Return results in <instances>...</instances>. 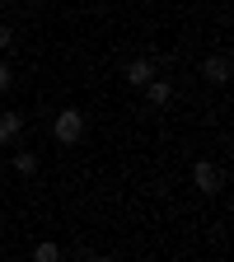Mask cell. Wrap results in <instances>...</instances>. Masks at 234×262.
I'll list each match as a JSON object with an SVG mask.
<instances>
[{
	"label": "cell",
	"instance_id": "cell-10",
	"mask_svg": "<svg viewBox=\"0 0 234 262\" xmlns=\"http://www.w3.org/2000/svg\"><path fill=\"white\" fill-rule=\"evenodd\" d=\"M10 84H14V66L0 61V94H10Z\"/></svg>",
	"mask_w": 234,
	"mask_h": 262
},
{
	"label": "cell",
	"instance_id": "cell-5",
	"mask_svg": "<svg viewBox=\"0 0 234 262\" xmlns=\"http://www.w3.org/2000/svg\"><path fill=\"white\" fill-rule=\"evenodd\" d=\"M141 94H145V103H150V108H169V98H174V80H159V75H155V80L141 84Z\"/></svg>",
	"mask_w": 234,
	"mask_h": 262
},
{
	"label": "cell",
	"instance_id": "cell-2",
	"mask_svg": "<svg viewBox=\"0 0 234 262\" xmlns=\"http://www.w3.org/2000/svg\"><path fill=\"white\" fill-rule=\"evenodd\" d=\"M192 187L202 192V196H216V192L225 187V173H220V164H211V159H197V164H192Z\"/></svg>",
	"mask_w": 234,
	"mask_h": 262
},
{
	"label": "cell",
	"instance_id": "cell-9",
	"mask_svg": "<svg viewBox=\"0 0 234 262\" xmlns=\"http://www.w3.org/2000/svg\"><path fill=\"white\" fill-rule=\"evenodd\" d=\"M14 47H19V42H14V28H10V24H0V52H5V56H10Z\"/></svg>",
	"mask_w": 234,
	"mask_h": 262
},
{
	"label": "cell",
	"instance_id": "cell-1",
	"mask_svg": "<svg viewBox=\"0 0 234 262\" xmlns=\"http://www.w3.org/2000/svg\"><path fill=\"white\" fill-rule=\"evenodd\" d=\"M52 136H56V145H80V136H84V113L80 108H61L56 122H52Z\"/></svg>",
	"mask_w": 234,
	"mask_h": 262
},
{
	"label": "cell",
	"instance_id": "cell-6",
	"mask_svg": "<svg viewBox=\"0 0 234 262\" xmlns=\"http://www.w3.org/2000/svg\"><path fill=\"white\" fill-rule=\"evenodd\" d=\"M19 136H24V113L5 108V113H0V145H14Z\"/></svg>",
	"mask_w": 234,
	"mask_h": 262
},
{
	"label": "cell",
	"instance_id": "cell-7",
	"mask_svg": "<svg viewBox=\"0 0 234 262\" xmlns=\"http://www.w3.org/2000/svg\"><path fill=\"white\" fill-rule=\"evenodd\" d=\"M10 164H14V173H19V178H33V173L42 169V159H38V155H28V150H19Z\"/></svg>",
	"mask_w": 234,
	"mask_h": 262
},
{
	"label": "cell",
	"instance_id": "cell-8",
	"mask_svg": "<svg viewBox=\"0 0 234 262\" xmlns=\"http://www.w3.org/2000/svg\"><path fill=\"white\" fill-rule=\"evenodd\" d=\"M33 257H38V262H56V257H61V248H56L52 239H42L38 248H33Z\"/></svg>",
	"mask_w": 234,
	"mask_h": 262
},
{
	"label": "cell",
	"instance_id": "cell-3",
	"mask_svg": "<svg viewBox=\"0 0 234 262\" xmlns=\"http://www.w3.org/2000/svg\"><path fill=\"white\" fill-rule=\"evenodd\" d=\"M229 71H234V66H229V56H225V52H211V56H202V80H206V84L225 89V84H229Z\"/></svg>",
	"mask_w": 234,
	"mask_h": 262
},
{
	"label": "cell",
	"instance_id": "cell-11",
	"mask_svg": "<svg viewBox=\"0 0 234 262\" xmlns=\"http://www.w3.org/2000/svg\"><path fill=\"white\" fill-rule=\"evenodd\" d=\"M24 5H47V0H24Z\"/></svg>",
	"mask_w": 234,
	"mask_h": 262
},
{
	"label": "cell",
	"instance_id": "cell-12",
	"mask_svg": "<svg viewBox=\"0 0 234 262\" xmlns=\"http://www.w3.org/2000/svg\"><path fill=\"white\" fill-rule=\"evenodd\" d=\"M0 173H5V169H0Z\"/></svg>",
	"mask_w": 234,
	"mask_h": 262
},
{
	"label": "cell",
	"instance_id": "cell-4",
	"mask_svg": "<svg viewBox=\"0 0 234 262\" xmlns=\"http://www.w3.org/2000/svg\"><path fill=\"white\" fill-rule=\"evenodd\" d=\"M122 80H126L131 89H141L145 80H155V61H150V56H131V61L122 66Z\"/></svg>",
	"mask_w": 234,
	"mask_h": 262
}]
</instances>
